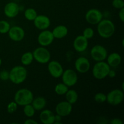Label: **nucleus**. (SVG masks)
<instances>
[{
    "label": "nucleus",
    "instance_id": "nucleus-9",
    "mask_svg": "<svg viewBox=\"0 0 124 124\" xmlns=\"http://www.w3.org/2000/svg\"><path fill=\"white\" fill-rule=\"evenodd\" d=\"M85 18L88 24L96 25L103 19V14L99 10L91 8L87 12Z\"/></svg>",
    "mask_w": 124,
    "mask_h": 124
},
{
    "label": "nucleus",
    "instance_id": "nucleus-1",
    "mask_svg": "<svg viewBox=\"0 0 124 124\" xmlns=\"http://www.w3.org/2000/svg\"><path fill=\"white\" fill-rule=\"evenodd\" d=\"M97 31L102 38L108 39L111 38L115 32V25L109 19H102L98 24Z\"/></svg>",
    "mask_w": 124,
    "mask_h": 124
},
{
    "label": "nucleus",
    "instance_id": "nucleus-30",
    "mask_svg": "<svg viewBox=\"0 0 124 124\" xmlns=\"http://www.w3.org/2000/svg\"><path fill=\"white\" fill-rule=\"evenodd\" d=\"M18 107V105L16 104V102L15 101L10 102L7 105V112L9 113H15L17 110Z\"/></svg>",
    "mask_w": 124,
    "mask_h": 124
},
{
    "label": "nucleus",
    "instance_id": "nucleus-2",
    "mask_svg": "<svg viewBox=\"0 0 124 124\" xmlns=\"http://www.w3.org/2000/svg\"><path fill=\"white\" fill-rule=\"evenodd\" d=\"M27 77V70L24 67L17 65L9 71V80L15 84L23 83Z\"/></svg>",
    "mask_w": 124,
    "mask_h": 124
},
{
    "label": "nucleus",
    "instance_id": "nucleus-17",
    "mask_svg": "<svg viewBox=\"0 0 124 124\" xmlns=\"http://www.w3.org/2000/svg\"><path fill=\"white\" fill-rule=\"evenodd\" d=\"M20 8L19 5L15 2H9L6 4L4 8L5 15L10 18H15L19 14Z\"/></svg>",
    "mask_w": 124,
    "mask_h": 124
},
{
    "label": "nucleus",
    "instance_id": "nucleus-27",
    "mask_svg": "<svg viewBox=\"0 0 124 124\" xmlns=\"http://www.w3.org/2000/svg\"><path fill=\"white\" fill-rule=\"evenodd\" d=\"M11 26L9 23L6 20L0 21V33L6 34L8 32Z\"/></svg>",
    "mask_w": 124,
    "mask_h": 124
},
{
    "label": "nucleus",
    "instance_id": "nucleus-6",
    "mask_svg": "<svg viewBox=\"0 0 124 124\" xmlns=\"http://www.w3.org/2000/svg\"><path fill=\"white\" fill-rule=\"evenodd\" d=\"M106 102L113 106L119 105L124 101V91L120 89H114L106 94Z\"/></svg>",
    "mask_w": 124,
    "mask_h": 124
},
{
    "label": "nucleus",
    "instance_id": "nucleus-20",
    "mask_svg": "<svg viewBox=\"0 0 124 124\" xmlns=\"http://www.w3.org/2000/svg\"><path fill=\"white\" fill-rule=\"evenodd\" d=\"M69 33V30L67 27L64 25H59L58 26L55 27L52 30V33L54 39H61L64 38L66 37L67 35Z\"/></svg>",
    "mask_w": 124,
    "mask_h": 124
},
{
    "label": "nucleus",
    "instance_id": "nucleus-31",
    "mask_svg": "<svg viewBox=\"0 0 124 124\" xmlns=\"http://www.w3.org/2000/svg\"><path fill=\"white\" fill-rule=\"evenodd\" d=\"M112 6L116 9H121L124 7V2L123 0H113Z\"/></svg>",
    "mask_w": 124,
    "mask_h": 124
},
{
    "label": "nucleus",
    "instance_id": "nucleus-12",
    "mask_svg": "<svg viewBox=\"0 0 124 124\" xmlns=\"http://www.w3.org/2000/svg\"><path fill=\"white\" fill-rule=\"evenodd\" d=\"M73 110L72 104L68 102L67 101H61L58 103L55 107V111L57 115L61 117H66L71 114Z\"/></svg>",
    "mask_w": 124,
    "mask_h": 124
},
{
    "label": "nucleus",
    "instance_id": "nucleus-26",
    "mask_svg": "<svg viewBox=\"0 0 124 124\" xmlns=\"http://www.w3.org/2000/svg\"><path fill=\"white\" fill-rule=\"evenodd\" d=\"M23 111H24L25 116H27V117H29V118L33 117L35 114V108H34L32 106L31 104L24 105Z\"/></svg>",
    "mask_w": 124,
    "mask_h": 124
},
{
    "label": "nucleus",
    "instance_id": "nucleus-8",
    "mask_svg": "<svg viewBox=\"0 0 124 124\" xmlns=\"http://www.w3.org/2000/svg\"><path fill=\"white\" fill-rule=\"evenodd\" d=\"M62 81L68 87H73L76 84L78 80L77 73L72 69H67L64 70L61 76Z\"/></svg>",
    "mask_w": 124,
    "mask_h": 124
},
{
    "label": "nucleus",
    "instance_id": "nucleus-33",
    "mask_svg": "<svg viewBox=\"0 0 124 124\" xmlns=\"http://www.w3.org/2000/svg\"><path fill=\"white\" fill-rule=\"evenodd\" d=\"M62 117H61L60 115H57V114L56 115H54V122L53 124H62Z\"/></svg>",
    "mask_w": 124,
    "mask_h": 124
},
{
    "label": "nucleus",
    "instance_id": "nucleus-19",
    "mask_svg": "<svg viewBox=\"0 0 124 124\" xmlns=\"http://www.w3.org/2000/svg\"><path fill=\"white\" fill-rule=\"evenodd\" d=\"M107 63L110 67H117V66L121 64L122 62V58L121 56L119 53L114 52L111 53L107 57Z\"/></svg>",
    "mask_w": 124,
    "mask_h": 124
},
{
    "label": "nucleus",
    "instance_id": "nucleus-15",
    "mask_svg": "<svg viewBox=\"0 0 124 124\" xmlns=\"http://www.w3.org/2000/svg\"><path fill=\"white\" fill-rule=\"evenodd\" d=\"M76 71L80 73H86L90 69V62L85 57H79L77 58L75 62Z\"/></svg>",
    "mask_w": 124,
    "mask_h": 124
},
{
    "label": "nucleus",
    "instance_id": "nucleus-18",
    "mask_svg": "<svg viewBox=\"0 0 124 124\" xmlns=\"http://www.w3.org/2000/svg\"><path fill=\"white\" fill-rule=\"evenodd\" d=\"M54 114L48 109L42 110L39 115V120L43 124H53Z\"/></svg>",
    "mask_w": 124,
    "mask_h": 124
},
{
    "label": "nucleus",
    "instance_id": "nucleus-38",
    "mask_svg": "<svg viewBox=\"0 0 124 124\" xmlns=\"http://www.w3.org/2000/svg\"><path fill=\"white\" fill-rule=\"evenodd\" d=\"M1 65H2V60H1V59L0 58V67H1Z\"/></svg>",
    "mask_w": 124,
    "mask_h": 124
},
{
    "label": "nucleus",
    "instance_id": "nucleus-24",
    "mask_svg": "<svg viewBox=\"0 0 124 124\" xmlns=\"http://www.w3.org/2000/svg\"><path fill=\"white\" fill-rule=\"evenodd\" d=\"M69 90V87L63 82L58 84L56 85L55 87H54V92L59 96L65 95V94Z\"/></svg>",
    "mask_w": 124,
    "mask_h": 124
},
{
    "label": "nucleus",
    "instance_id": "nucleus-34",
    "mask_svg": "<svg viewBox=\"0 0 124 124\" xmlns=\"http://www.w3.org/2000/svg\"><path fill=\"white\" fill-rule=\"evenodd\" d=\"M110 123L111 124H123V122L119 118H113L111 120Z\"/></svg>",
    "mask_w": 124,
    "mask_h": 124
},
{
    "label": "nucleus",
    "instance_id": "nucleus-25",
    "mask_svg": "<svg viewBox=\"0 0 124 124\" xmlns=\"http://www.w3.org/2000/svg\"><path fill=\"white\" fill-rule=\"evenodd\" d=\"M38 15L37 12L36 10L33 8H28L24 12V17L25 19H27L28 21H33L34 19H35Z\"/></svg>",
    "mask_w": 124,
    "mask_h": 124
},
{
    "label": "nucleus",
    "instance_id": "nucleus-4",
    "mask_svg": "<svg viewBox=\"0 0 124 124\" xmlns=\"http://www.w3.org/2000/svg\"><path fill=\"white\" fill-rule=\"evenodd\" d=\"M110 70V67L104 61L96 62L92 69V74L94 78L101 80L107 77Z\"/></svg>",
    "mask_w": 124,
    "mask_h": 124
},
{
    "label": "nucleus",
    "instance_id": "nucleus-11",
    "mask_svg": "<svg viewBox=\"0 0 124 124\" xmlns=\"http://www.w3.org/2000/svg\"><path fill=\"white\" fill-rule=\"evenodd\" d=\"M54 39L52 31L48 30H42L38 36V42L42 47H47L52 44Z\"/></svg>",
    "mask_w": 124,
    "mask_h": 124
},
{
    "label": "nucleus",
    "instance_id": "nucleus-16",
    "mask_svg": "<svg viewBox=\"0 0 124 124\" xmlns=\"http://www.w3.org/2000/svg\"><path fill=\"white\" fill-rule=\"evenodd\" d=\"M88 39L84 37L83 35H79L73 41V48L76 52H83L87 49L88 46Z\"/></svg>",
    "mask_w": 124,
    "mask_h": 124
},
{
    "label": "nucleus",
    "instance_id": "nucleus-28",
    "mask_svg": "<svg viewBox=\"0 0 124 124\" xmlns=\"http://www.w3.org/2000/svg\"><path fill=\"white\" fill-rule=\"evenodd\" d=\"M94 30L91 27L85 28V29L84 30L83 33H82V35H83L85 38H87V39H92V38L94 36Z\"/></svg>",
    "mask_w": 124,
    "mask_h": 124
},
{
    "label": "nucleus",
    "instance_id": "nucleus-32",
    "mask_svg": "<svg viewBox=\"0 0 124 124\" xmlns=\"http://www.w3.org/2000/svg\"><path fill=\"white\" fill-rule=\"evenodd\" d=\"M0 79L1 81H6L9 79V71L4 70L0 72Z\"/></svg>",
    "mask_w": 124,
    "mask_h": 124
},
{
    "label": "nucleus",
    "instance_id": "nucleus-21",
    "mask_svg": "<svg viewBox=\"0 0 124 124\" xmlns=\"http://www.w3.org/2000/svg\"><path fill=\"white\" fill-rule=\"evenodd\" d=\"M31 104L35 108V111H41L46 107L47 101L44 97L39 96L33 99Z\"/></svg>",
    "mask_w": 124,
    "mask_h": 124
},
{
    "label": "nucleus",
    "instance_id": "nucleus-7",
    "mask_svg": "<svg viewBox=\"0 0 124 124\" xmlns=\"http://www.w3.org/2000/svg\"><path fill=\"white\" fill-rule=\"evenodd\" d=\"M91 56L96 62L104 61L108 56V52L106 48L101 45H96L91 49Z\"/></svg>",
    "mask_w": 124,
    "mask_h": 124
},
{
    "label": "nucleus",
    "instance_id": "nucleus-13",
    "mask_svg": "<svg viewBox=\"0 0 124 124\" xmlns=\"http://www.w3.org/2000/svg\"><path fill=\"white\" fill-rule=\"evenodd\" d=\"M7 33L10 39L15 42L21 41L25 37V31L24 29L21 27L17 25L11 27Z\"/></svg>",
    "mask_w": 124,
    "mask_h": 124
},
{
    "label": "nucleus",
    "instance_id": "nucleus-14",
    "mask_svg": "<svg viewBox=\"0 0 124 124\" xmlns=\"http://www.w3.org/2000/svg\"><path fill=\"white\" fill-rule=\"evenodd\" d=\"M33 22L35 27L40 30H47L49 28L51 24L50 18L44 15H38Z\"/></svg>",
    "mask_w": 124,
    "mask_h": 124
},
{
    "label": "nucleus",
    "instance_id": "nucleus-37",
    "mask_svg": "<svg viewBox=\"0 0 124 124\" xmlns=\"http://www.w3.org/2000/svg\"><path fill=\"white\" fill-rule=\"evenodd\" d=\"M116 76V71H115V70H111V69H110V71H109L108 73V76L111 78H115Z\"/></svg>",
    "mask_w": 124,
    "mask_h": 124
},
{
    "label": "nucleus",
    "instance_id": "nucleus-36",
    "mask_svg": "<svg viewBox=\"0 0 124 124\" xmlns=\"http://www.w3.org/2000/svg\"><path fill=\"white\" fill-rule=\"evenodd\" d=\"M38 122L32 119H28L24 122V124H38Z\"/></svg>",
    "mask_w": 124,
    "mask_h": 124
},
{
    "label": "nucleus",
    "instance_id": "nucleus-3",
    "mask_svg": "<svg viewBox=\"0 0 124 124\" xmlns=\"http://www.w3.org/2000/svg\"><path fill=\"white\" fill-rule=\"evenodd\" d=\"M34 99L33 94L27 88H21L15 93L14 100L19 106L31 104Z\"/></svg>",
    "mask_w": 124,
    "mask_h": 124
},
{
    "label": "nucleus",
    "instance_id": "nucleus-10",
    "mask_svg": "<svg viewBox=\"0 0 124 124\" xmlns=\"http://www.w3.org/2000/svg\"><path fill=\"white\" fill-rule=\"evenodd\" d=\"M47 68L50 75L56 79L61 77L64 71V69L61 64L57 61H50L48 62Z\"/></svg>",
    "mask_w": 124,
    "mask_h": 124
},
{
    "label": "nucleus",
    "instance_id": "nucleus-5",
    "mask_svg": "<svg viewBox=\"0 0 124 124\" xmlns=\"http://www.w3.org/2000/svg\"><path fill=\"white\" fill-rule=\"evenodd\" d=\"M32 53L34 59L39 64H47L50 61V52L45 47L41 46L38 47L32 52Z\"/></svg>",
    "mask_w": 124,
    "mask_h": 124
},
{
    "label": "nucleus",
    "instance_id": "nucleus-29",
    "mask_svg": "<svg viewBox=\"0 0 124 124\" xmlns=\"http://www.w3.org/2000/svg\"><path fill=\"white\" fill-rule=\"evenodd\" d=\"M94 99L96 102L98 103H104L106 102L107 96L106 94H105L103 93H96L94 96Z\"/></svg>",
    "mask_w": 124,
    "mask_h": 124
},
{
    "label": "nucleus",
    "instance_id": "nucleus-35",
    "mask_svg": "<svg viewBox=\"0 0 124 124\" xmlns=\"http://www.w3.org/2000/svg\"><path fill=\"white\" fill-rule=\"evenodd\" d=\"M119 18L120 20L123 23L124 22V8L119 9Z\"/></svg>",
    "mask_w": 124,
    "mask_h": 124
},
{
    "label": "nucleus",
    "instance_id": "nucleus-22",
    "mask_svg": "<svg viewBox=\"0 0 124 124\" xmlns=\"http://www.w3.org/2000/svg\"><path fill=\"white\" fill-rule=\"evenodd\" d=\"M66 101L71 104H74L77 102L78 99V93L74 90H69L65 94Z\"/></svg>",
    "mask_w": 124,
    "mask_h": 124
},
{
    "label": "nucleus",
    "instance_id": "nucleus-23",
    "mask_svg": "<svg viewBox=\"0 0 124 124\" xmlns=\"http://www.w3.org/2000/svg\"><path fill=\"white\" fill-rule=\"evenodd\" d=\"M34 58L32 52H27L24 53L21 58V62L24 65H29L33 61Z\"/></svg>",
    "mask_w": 124,
    "mask_h": 124
}]
</instances>
